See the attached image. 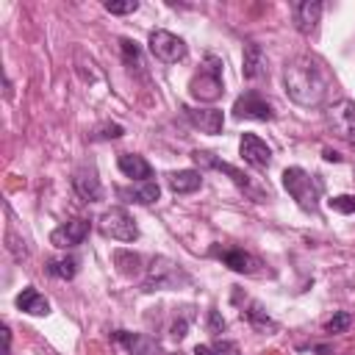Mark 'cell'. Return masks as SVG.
<instances>
[{
  "instance_id": "obj_14",
  "label": "cell",
  "mask_w": 355,
  "mask_h": 355,
  "mask_svg": "<svg viewBox=\"0 0 355 355\" xmlns=\"http://www.w3.org/2000/svg\"><path fill=\"white\" fill-rule=\"evenodd\" d=\"M72 189H75V194H78L83 202H97V200H103V186H100V178H97L94 166H80V169L72 175Z\"/></svg>"
},
{
  "instance_id": "obj_9",
  "label": "cell",
  "mask_w": 355,
  "mask_h": 355,
  "mask_svg": "<svg viewBox=\"0 0 355 355\" xmlns=\"http://www.w3.org/2000/svg\"><path fill=\"white\" fill-rule=\"evenodd\" d=\"M324 122H327V128L336 136H341V139H347V141L355 144V103L352 100L344 97V100L333 103L324 111Z\"/></svg>"
},
{
  "instance_id": "obj_19",
  "label": "cell",
  "mask_w": 355,
  "mask_h": 355,
  "mask_svg": "<svg viewBox=\"0 0 355 355\" xmlns=\"http://www.w3.org/2000/svg\"><path fill=\"white\" fill-rule=\"evenodd\" d=\"M17 308L31 313V316H47L50 313V300L44 294H39V288L28 286V288H22L17 294Z\"/></svg>"
},
{
  "instance_id": "obj_15",
  "label": "cell",
  "mask_w": 355,
  "mask_h": 355,
  "mask_svg": "<svg viewBox=\"0 0 355 355\" xmlns=\"http://www.w3.org/2000/svg\"><path fill=\"white\" fill-rule=\"evenodd\" d=\"M114 338L130 352V355H164L158 341L147 333H128V330H116Z\"/></svg>"
},
{
  "instance_id": "obj_13",
  "label": "cell",
  "mask_w": 355,
  "mask_h": 355,
  "mask_svg": "<svg viewBox=\"0 0 355 355\" xmlns=\"http://www.w3.org/2000/svg\"><path fill=\"white\" fill-rule=\"evenodd\" d=\"M183 116L191 122V128H197L200 133H222V125H225V114L219 108H191V105H183Z\"/></svg>"
},
{
  "instance_id": "obj_29",
  "label": "cell",
  "mask_w": 355,
  "mask_h": 355,
  "mask_svg": "<svg viewBox=\"0 0 355 355\" xmlns=\"http://www.w3.org/2000/svg\"><path fill=\"white\" fill-rule=\"evenodd\" d=\"M122 133H125V128L116 125V122H111V125H103V128L94 133V139H119Z\"/></svg>"
},
{
  "instance_id": "obj_27",
  "label": "cell",
  "mask_w": 355,
  "mask_h": 355,
  "mask_svg": "<svg viewBox=\"0 0 355 355\" xmlns=\"http://www.w3.org/2000/svg\"><path fill=\"white\" fill-rule=\"evenodd\" d=\"M327 205L338 214H355V194H338V197H330Z\"/></svg>"
},
{
  "instance_id": "obj_11",
  "label": "cell",
  "mask_w": 355,
  "mask_h": 355,
  "mask_svg": "<svg viewBox=\"0 0 355 355\" xmlns=\"http://www.w3.org/2000/svg\"><path fill=\"white\" fill-rule=\"evenodd\" d=\"M211 255L219 258L227 269L241 272V275H258V266H261V261L255 255H250V252H244L239 247H214Z\"/></svg>"
},
{
  "instance_id": "obj_21",
  "label": "cell",
  "mask_w": 355,
  "mask_h": 355,
  "mask_svg": "<svg viewBox=\"0 0 355 355\" xmlns=\"http://www.w3.org/2000/svg\"><path fill=\"white\" fill-rule=\"evenodd\" d=\"M241 72H244V78H250V80H255V78H261V75L266 72V58H263L261 44H255V42H247V44H244Z\"/></svg>"
},
{
  "instance_id": "obj_2",
  "label": "cell",
  "mask_w": 355,
  "mask_h": 355,
  "mask_svg": "<svg viewBox=\"0 0 355 355\" xmlns=\"http://www.w3.org/2000/svg\"><path fill=\"white\" fill-rule=\"evenodd\" d=\"M283 189L288 191V197L308 214H316L319 208V197H322V180L311 172H305L302 166H288L283 169Z\"/></svg>"
},
{
  "instance_id": "obj_22",
  "label": "cell",
  "mask_w": 355,
  "mask_h": 355,
  "mask_svg": "<svg viewBox=\"0 0 355 355\" xmlns=\"http://www.w3.org/2000/svg\"><path fill=\"white\" fill-rule=\"evenodd\" d=\"M47 272L58 280H72L78 275V258L72 255H61V258H50L47 261Z\"/></svg>"
},
{
  "instance_id": "obj_12",
  "label": "cell",
  "mask_w": 355,
  "mask_h": 355,
  "mask_svg": "<svg viewBox=\"0 0 355 355\" xmlns=\"http://www.w3.org/2000/svg\"><path fill=\"white\" fill-rule=\"evenodd\" d=\"M239 150H241V158L255 169H266L272 164V147L255 133H244L239 141Z\"/></svg>"
},
{
  "instance_id": "obj_4",
  "label": "cell",
  "mask_w": 355,
  "mask_h": 355,
  "mask_svg": "<svg viewBox=\"0 0 355 355\" xmlns=\"http://www.w3.org/2000/svg\"><path fill=\"white\" fill-rule=\"evenodd\" d=\"M191 158H194L200 166H211V169H219V172H225V175H227V178H230V180H233V183H236V186H239L244 194H250L255 202H263V200L269 197V189H263V186H255L250 175H244L241 169L230 166L227 161H219L214 153H208V150H194V153H191Z\"/></svg>"
},
{
  "instance_id": "obj_32",
  "label": "cell",
  "mask_w": 355,
  "mask_h": 355,
  "mask_svg": "<svg viewBox=\"0 0 355 355\" xmlns=\"http://www.w3.org/2000/svg\"><path fill=\"white\" fill-rule=\"evenodd\" d=\"M324 158H327V161H341V155H338V153H333L330 147H324Z\"/></svg>"
},
{
  "instance_id": "obj_18",
  "label": "cell",
  "mask_w": 355,
  "mask_h": 355,
  "mask_svg": "<svg viewBox=\"0 0 355 355\" xmlns=\"http://www.w3.org/2000/svg\"><path fill=\"white\" fill-rule=\"evenodd\" d=\"M291 14H294V25H297V31L308 36V33H313V31H316V25H319V17H322V3H316V0L294 3Z\"/></svg>"
},
{
  "instance_id": "obj_10",
  "label": "cell",
  "mask_w": 355,
  "mask_h": 355,
  "mask_svg": "<svg viewBox=\"0 0 355 355\" xmlns=\"http://www.w3.org/2000/svg\"><path fill=\"white\" fill-rule=\"evenodd\" d=\"M89 230H92V222H89V219L64 222V225H58V227L50 233V244L58 247V250H72V247L83 244V239L89 236Z\"/></svg>"
},
{
  "instance_id": "obj_25",
  "label": "cell",
  "mask_w": 355,
  "mask_h": 355,
  "mask_svg": "<svg viewBox=\"0 0 355 355\" xmlns=\"http://www.w3.org/2000/svg\"><path fill=\"white\" fill-rule=\"evenodd\" d=\"M244 316L250 319V324H255V327H261V330H277L275 319H269V316H266V311H263L258 302H252V305H250V311H244Z\"/></svg>"
},
{
  "instance_id": "obj_16",
  "label": "cell",
  "mask_w": 355,
  "mask_h": 355,
  "mask_svg": "<svg viewBox=\"0 0 355 355\" xmlns=\"http://www.w3.org/2000/svg\"><path fill=\"white\" fill-rule=\"evenodd\" d=\"M116 166H119V172H122L125 178H130L133 183L153 180V166L147 164L144 155H136V153H119Z\"/></svg>"
},
{
  "instance_id": "obj_8",
  "label": "cell",
  "mask_w": 355,
  "mask_h": 355,
  "mask_svg": "<svg viewBox=\"0 0 355 355\" xmlns=\"http://www.w3.org/2000/svg\"><path fill=\"white\" fill-rule=\"evenodd\" d=\"M233 116H236V119L272 122V119H275V108H272V103H269L261 92L247 89L244 94H239V97H236V103H233Z\"/></svg>"
},
{
  "instance_id": "obj_3",
  "label": "cell",
  "mask_w": 355,
  "mask_h": 355,
  "mask_svg": "<svg viewBox=\"0 0 355 355\" xmlns=\"http://www.w3.org/2000/svg\"><path fill=\"white\" fill-rule=\"evenodd\" d=\"M189 92H191V97L200 100V103H214V100H219L222 92H225V86H222V61L214 58V55H208V58H205V67H200V72L191 78Z\"/></svg>"
},
{
  "instance_id": "obj_6",
  "label": "cell",
  "mask_w": 355,
  "mask_h": 355,
  "mask_svg": "<svg viewBox=\"0 0 355 355\" xmlns=\"http://www.w3.org/2000/svg\"><path fill=\"white\" fill-rule=\"evenodd\" d=\"M97 230L105 239H114V241H136L139 239V227H136L133 216L125 208H108V211H103L100 219H97Z\"/></svg>"
},
{
  "instance_id": "obj_5",
  "label": "cell",
  "mask_w": 355,
  "mask_h": 355,
  "mask_svg": "<svg viewBox=\"0 0 355 355\" xmlns=\"http://www.w3.org/2000/svg\"><path fill=\"white\" fill-rule=\"evenodd\" d=\"M189 283V275L169 258H153L147 266L144 277V291H164V288H178Z\"/></svg>"
},
{
  "instance_id": "obj_1",
  "label": "cell",
  "mask_w": 355,
  "mask_h": 355,
  "mask_svg": "<svg viewBox=\"0 0 355 355\" xmlns=\"http://www.w3.org/2000/svg\"><path fill=\"white\" fill-rule=\"evenodd\" d=\"M283 83H286V94L302 108L322 105L333 89V78L327 67L313 55H294L291 61H286Z\"/></svg>"
},
{
  "instance_id": "obj_20",
  "label": "cell",
  "mask_w": 355,
  "mask_h": 355,
  "mask_svg": "<svg viewBox=\"0 0 355 355\" xmlns=\"http://www.w3.org/2000/svg\"><path fill=\"white\" fill-rule=\"evenodd\" d=\"M166 186L175 191V194H191L202 186V172L197 169H178V172H169L166 175Z\"/></svg>"
},
{
  "instance_id": "obj_30",
  "label": "cell",
  "mask_w": 355,
  "mask_h": 355,
  "mask_svg": "<svg viewBox=\"0 0 355 355\" xmlns=\"http://www.w3.org/2000/svg\"><path fill=\"white\" fill-rule=\"evenodd\" d=\"M211 330H214V333H219V330H225V322L219 319V313H216V311H211Z\"/></svg>"
},
{
  "instance_id": "obj_17",
  "label": "cell",
  "mask_w": 355,
  "mask_h": 355,
  "mask_svg": "<svg viewBox=\"0 0 355 355\" xmlns=\"http://www.w3.org/2000/svg\"><path fill=\"white\" fill-rule=\"evenodd\" d=\"M161 189L155 180H144V183H136V186H119L116 189V197L125 200V202H136V205H153L158 200Z\"/></svg>"
},
{
  "instance_id": "obj_31",
  "label": "cell",
  "mask_w": 355,
  "mask_h": 355,
  "mask_svg": "<svg viewBox=\"0 0 355 355\" xmlns=\"http://www.w3.org/2000/svg\"><path fill=\"white\" fill-rule=\"evenodd\" d=\"M172 336H175V338H183V336H186V322H175V324H172Z\"/></svg>"
},
{
  "instance_id": "obj_24",
  "label": "cell",
  "mask_w": 355,
  "mask_h": 355,
  "mask_svg": "<svg viewBox=\"0 0 355 355\" xmlns=\"http://www.w3.org/2000/svg\"><path fill=\"white\" fill-rule=\"evenodd\" d=\"M119 50H122V61H125V67L133 72H139L141 67H144V61H141V50H139V44L136 42H130V39H119Z\"/></svg>"
},
{
  "instance_id": "obj_7",
  "label": "cell",
  "mask_w": 355,
  "mask_h": 355,
  "mask_svg": "<svg viewBox=\"0 0 355 355\" xmlns=\"http://www.w3.org/2000/svg\"><path fill=\"white\" fill-rule=\"evenodd\" d=\"M147 47H150V53H153L158 61H164V64H178V61H183L186 53H189L186 42H183L180 36H175L172 31H164V28L150 31Z\"/></svg>"
},
{
  "instance_id": "obj_26",
  "label": "cell",
  "mask_w": 355,
  "mask_h": 355,
  "mask_svg": "<svg viewBox=\"0 0 355 355\" xmlns=\"http://www.w3.org/2000/svg\"><path fill=\"white\" fill-rule=\"evenodd\" d=\"M349 322H352V316H349L347 311H336V313L324 322V333H344V330L349 327Z\"/></svg>"
},
{
  "instance_id": "obj_28",
  "label": "cell",
  "mask_w": 355,
  "mask_h": 355,
  "mask_svg": "<svg viewBox=\"0 0 355 355\" xmlns=\"http://www.w3.org/2000/svg\"><path fill=\"white\" fill-rule=\"evenodd\" d=\"M103 8L108 11V14H133L136 8H139V3L136 0H125V3H103Z\"/></svg>"
},
{
  "instance_id": "obj_23",
  "label": "cell",
  "mask_w": 355,
  "mask_h": 355,
  "mask_svg": "<svg viewBox=\"0 0 355 355\" xmlns=\"http://www.w3.org/2000/svg\"><path fill=\"white\" fill-rule=\"evenodd\" d=\"M194 355H241V352H239L236 341L222 338V341H214V344H197Z\"/></svg>"
}]
</instances>
